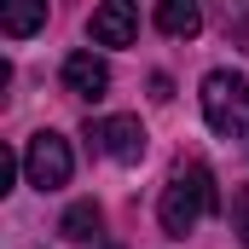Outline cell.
I'll use <instances>...</instances> for the list:
<instances>
[{"label": "cell", "instance_id": "obj_1", "mask_svg": "<svg viewBox=\"0 0 249 249\" xmlns=\"http://www.w3.org/2000/svg\"><path fill=\"white\" fill-rule=\"evenodd\" d=\"M220 209V191H214V174L203 168V162H186V168H174V180L162 186V203H157V220H162V232L168 238H186L191 226L203 220V214H214Z\"/></svg>", "mask_w": 249, "mask_h": 249}, {"label": "cell", "instance_id": "obj_2", "mask_svg": "<svg viewBox=\"0 0 249 249\" xmlns=\"http://www.w3.org/2000/svg\"><path fill=\"white\" fill-rule=\"evenodd\" d=\"M203 122L220 139H244L249 133V81L232 70H209L203 75Z\"/></svg>", "mask_w": 249, "mask_h": 249}, {"label": "cell", "instance_id": "obj_3", "mask_svg": "<svg viewBox=\"0 0 249 249\" xmlns=\"http://www.w3.org/2000/svg\"><path fill=\"white\" fill-rule=\"evenodd\" d=\"M23 174H29V186H35V191L70 186V174H75V151H70V139L53 133V127L29 133V145H23Z\"/></svg>", "mask_w": 249, "mask_h": 249}, {"label": "cell", "instance_id": "obj_4", "mask_svg": "<svg viewBox=\"0 0 249 249\" xmlns=\"http://www.w3.org/2000/svg\"><path fill=\"white\" fill-rule=\"evenodd\" d=\"M87 139H93L110 162H139V157H145V122H139V116H105V122H87Z\"/></svg>", "mask_w": 249, "mask_h": 249}, {"label": "cell", "instance_id": "obj_5", "mask_svg": "<svg viewBox=\"0 0 249 249\" xmlns=\"http://www.w3.org/2000/svg\"><path fill=\"white\" fill-rule=\"evenodd\" d=\"M87 35H93V47H133V35H139V6H133V0H105V6H93Z\"/></svg>", "mask_w": 249, "mask_h": 249}, {"label": "cell", "instance_id": "obj_6", "mask_svg": "<svg viewBox=\"0 0 249 249\" xmlns=\"http://www.w3.org/2000/svg\"><path fill=\"white\" fill-rule=\"evenodd\" d=\"M64 87H70L75 99H105V93H110V64L81 47V53L64 58Z\"/></svg>", "mask_w": 249, "mask_h": 249}, {"label": "cell", "instance_id": "obj_7", "mask_svg": "<svg viewBox=\"0 0 249 249\" xmlns=\"http://www.w3.org/2000/svg\"><path fill=\"white\" fill-rule=\"evenodd\" d=\"M99 226H105V214H99V203H93V197L70 203V209H64V220H58V232L70 238V244H93V238H99Z\"/></svg>", "mask_w": 249, "mask_h": 249}, {"label": "cell", "instance_id": "obj_8", "mask_svg": "<svg viewBox=\"0 0 249 249\" xmlns=\"http://www.w3.org/2000/svg\"><path fill=\"white\" fill-rule=\"evenodd\" d=\"M157 29L174 35V41H191V35L203 29V12H197L191 0H162V6H157Z\"/></svg>", "mask_w": 249, "mask_h": 249}, {"label": "cell", "instance_id": "obj_9", "mask_svg": "<svg viewBox=\"0 0 249 249\" xmlns=\"http://www.w3.org/2000/svg\"><path fill=\"white\" fill-rule=\"evenodd\" d=\"M47 23V0H29V6H0V35H35Z\"/></svg>", "mask_w": 249, "mask_h": 249}, {"label": "cell", "instance_id": "obj_10", "mask_svg": "<svg viewBox=\"0 0 249 249\" xmlns=\"http://www.w3.org/2000/svg\"><path fill=\"white\" fill-rule=\"evenodd\" d=\"M232 232H238V244L249 249V186H238V197H232Z\"/></svg>", "mask_w": 249, "mask_h": 249}, {"label": "cell", "instance_id": "obj_11", "mask_svg": "<svg viewBox=\"0 0 249 249\" xmlns=\"http://www.w3.org/2000/svg\"><path fill=\"white\" fill-rule=\"evenodd\" d=\"M18 168H23V157L0 151V191H12V180H18Z\"/></svg>", "mask_w": 249, "mask_h": 249}]
</instances>
